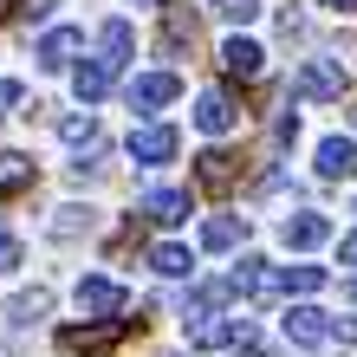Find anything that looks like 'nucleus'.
I'll use <instances>...</instances> for the list:
<instances>
[{
	"mask_svg": "<svg viewBox=\"0 0 357 357\" xmlns=\"http://www.w3.org/2000/svg\"><path fill=\"white\" fill-rule=\"evenodd\" d=\"M351 299H357V280H351Z\"/></svg>",
	"mask_w": 357,
	"mask_h": 357,
	"instance_id": "32",
	"label": "nucleus"
},
{
	"mask_svg": "<svg viewBox=\"0 0 357 357\" xmlns=\"http://www.w3.org/2000/svg\"><path fill=\"white\" fill-rule=\"evenodd\" d=\"M234 292H247V299H280L286 280H280V273H273L260 254H241V266H234Z\"/></svg>",
	"mask_w": 357,
	"mask_h": 357,
	"instance_id": "4",
	"label": "nucleus"
},
{
	"mask_svg": "<svg viewBox=\"0 0 357 357\" xmlns=\"http://www.w3.org/2000/svg\"><path fill=\"white\" fill-rule=\"evenodd\" d=\"M150 266L162 273V280H182V273H195V254H188V247H156Z\"/></svg>",
	"mask_w": 357,
	"mask_h": 357,
	"instance_id": "21",
	"label": "nucleus"
},
{
	"mask_svg": "<svg viewBox=\"0 0 357 357\" xmlns=\"http://www.w3.org/2000/svg\"><path fill=\"white\" fill-rule=\"evenodd\" d=\"M331 338H344V344H357V319H331Z\"/></svg>",
	"mask_w": 357,
	"mask_h": 357,
	"instance_id": "28",
	"label": "nucleus"
},
{
	"mask_svg": "<svg viewBox=\"0 0 357 357\" xmlns=\"http://www.w3.org/2000/svg\"><path fill=\"white\" fill-rule=\"evenodd\" d=\"M338 254H344V266H357V234H344V247H338Z\"/></svg>",
	"mask_w": 357,
	"mask_h": 357,
	"instance_id": "29",
	"label": "nucleus"
},
{
	"mask_svg": "<svg viewBox=\"0 0 357 357\" xmlns=\"http://www.w3.org/2000/svg\"><path fill=\"white\" fill-rule=\"evenodd\" d=\"M137 52V33H130V20H111V26L98 33V66H111V72H123V59Z\"/></svg>",
	"mask_w": 357,
	"mask_h": 357,
	"instance_id": "12",
	"label": "nucleus"
},
{
	"mask_svg": "<svg viewBox=\"0 0 357 357\" xmlns=\"http://www.w3.org/2000/svg\"><path fill=\"white\" fill-rule=\"evenodd\" d=\"M195 123H202L208 137H227V130L241 123V111H234V98H227V91H202V104H195Z\"/></svg>",
	"mask_w": 357,
	"mask_h": 357,
	"instance_id": "10",
	"label": "nucleus"
},
{
	"mask_svg": "<svg viewBox=\"0 0 357 357\" xmlns=\"http://www.w3.org/2000/svg\"><path fill=\"white\" fill-rule=\"evenodd\" d=\"M344 91H351V78L331 59H305L299 78H292V98H344Z\"/></svg>",
	"mask_w": 357,
	"mask_h": 357,
	"instance_id": "3",
	"label": "nucleus"
},
{
	"mask_svg": "<svg viewBox=\"0 0 357 357\" xmlns=\"http://www.w3.org/2000/svg\"><path fill=\"white\" fill-rule=\"evenodd\" d=\"M7 312H13V325H33V319H46V312H52V292H46V286H33V292H20Z\"/></svg>",
	"mask_w": 357,
	"mask_h": 357,
	"instance_id": "20",
	"label": "nucleus"
},
{
	"mask_svg": "<svg viewBox=\"0 0 357 357\" xmlns=\"http://www.w3.org/2000/svg\"><path fill=\"white\" fill-rule=\"evenodd\" d=\"M280 280H286V292H319L325 266H280Z\"/></svg>",
	"mask_w": 357,
	"mask_h": 357,
	"instance_id": "22",
	"label": "nucleus"
},
{
	"mask_svg": "<svg viewBox=\"0 0 357 357\" xmlns=\"http://www.w3.org/2000/svg\"><path fill=\"white\" fill-rule=\"evenodd\" d=\"M33 156H20V150H0V202H7V195H26V188H33Z\"/></svg>",
	"mask_w": 357,
	"mask_h": 357,
	"instance_id": "15",
	"label": "nucleus"
},
{
	"mask_svg": "<svg viewBox=\"0 0 357 357\" xmlns=\"http://www.w3.org/2000/svg\"><path fill=\"white\" fill-rule=\"evenodd\" d=\"M13 266H20V241L0 234V273H13Z\"/></svg>",
	"mask_w": 357,
	"mask_h": 357,
	"instance_id": "26",
	"label": "nucleus"
},
{
	"mask_svg": "<svg viewBox=\"0 0 357 357\" xmlns=\"http://www.w3.org/2000/svg\"><path fill=\"white\" fill-rule=\"evenodd\" d=\"M13 104H20V85H13V78H0V117H7Z\"/></svg>",
	"mask_w": 357,
	"mask_h": 357,
	"instance_id": "27",
	"label": "nucleus"
},
{
	"mask_svg": "<svg viewBox=\"0 0 357 357\" xmlns=\"http://www.w3.org/2000/svg\"><path fill=\"white\" fill-rule=\"evenodd\" d=\"M78 312H91V319H117V312H123V286L117 280H78Z\"/></svg>",
	"mask_w": 357,
	"mask_h": 357,
	"instance_id": "8",
	"label": "nucleus"
},
{
	"mask_svg": "<svg viewBox=\"0 0 357 357\" xmlns=\"http://www.w3.org/2000/svg\"><path fill=\"white\" fill-rule=\"evenodd\" d=\"M351 169H357V143H351V137H325V143H319V176H325V182H344Z\"/></svg>",
	"mask_w": 357,
	"mask_h": 357,
	"instance_id": "13",
	"label": "nucleus"
},
{
	"mask_svg": "<svg viewBox=\"0 0 357 357\" xmlns=\"http://www.w3.org/2000/svg\"><path fill=\"white\" fill-rule=\"evenodd\" d=\"M123 331H130V319H98V325H72V331H59V351L66 357H104Z\"/></svg>",
	"mask_w": 357,
	"mask_h": 357,
	"instance_id": "1",
	"label": "nucleus"
},
{
	"mask_svg": "<svg viewBox=\"0 0 357 357\" xmlns=\"http://www.w3.org/2000/svg\"><path fill=\"white\" fill-rule=\"evenodd\" d=\"M286 338H292V344H325V338H331V312L292 305V312H286Z\"/></svg>",
	"mask_w": 357,
	"mask_h": 357,
	"instance_id": "9",
	"label": "nucleus"
},
{
	"mask_svg": "<svg viewBox=\"0 0 357 357\" xmlns=\"http://www.w3.org/2000/svg\"><path fill=\"white\" fill-rule=\"evenodd\" d=\"M13 7H20V0H0V20H7V13H13Z\"/></svg>",
	"mask_w": 357,
	"mask_h": 357,
	"instance_id": "31",
	"label": "nucleus"
},
{
	"mask_svg": "<svg viewBox=\"0 0 357 357\" xmlns=\"http://www.w3.org/2000/svg\"><path fill=\"white\" fill-rule=\"evenodd\" d=\"M59 137H66V143H98V117L85 111V117H66V123H59Z\"/></svg>",
	"mask_w": 357,
	"mask_h": 357,
	"instance_id": "25",
	"label": "nucleus"
},
{
	"mask_svg": "<svg viewBox=\"0 0 357 357\" xmlns=\"http://www.w3.org/2000/svg\"><path fill=\"white\" fill-rule=\"evenodd\" d=\"M241 241H247V221H234V215H215V221H202V247H208V254H234Z\"/></svg>",
	"mask_w": 357,
	"mask_h": 357,
	"instance_id": "16",
	"label": "nucleus"
},
{
	"mask_svg": "<svg viewBox=\"0 0 357 357\" xmlns=\"http://www.w3.org/2000/svg\"><path fill=\"white\" fill-rule=\"evenodd\" d=\"M130 156L137 162H169L176 156V130H169V123H143V130H130Z\"/></svg>",
	"mask_w": 357,
	"mask_h": 357,
	"instance_id": "11",
	"label": "nucleus"
},
{
	"mask_svg": "<svg viewBox=\"0 0 357 357\" xmlns=\"http://www.w3.org/2000/svg\"><path fill=\"white\" fill-rule=\"evenodd\" d=\"M162 26H169V46H195V13H182V7H162Z\"/></svg>",
	"mask_w": 357,
	"mask_h": 357,
	"instance_id": "24",
	"label": "nucleus"
},
{
	"mask_svg": "<svg viewBox=\"0 0 357 357\" xmlns=\"http://www.w3.org/2000/svg\"><path fill=\"white\" fill-rule=\"evenodd\" d=\"M208 13H221L227 26H247V20L260 13V0H208Z\"/></svg>",
	"mask_w": 357,
	"mask_h": 357,
	"instance_id": "23",
	"label": "nucleus"
},
{
	"mask_svg": "<svg viewBox=\"0 0 357 357\" xmlns=\"http://www.w3.org/2000/svg\"><path fill=\"white\" fill-rule=\"evenodd\" d=\"M188 344H195V351H215V344H254V319H241V312H227V319H202V325H188Z\"/></svg>",
	"mask_w": 357,
	"mask_h": 357,
	"instance_id": "2",
	"label": "nucleus"
},
{
	"mask_svg": "<svg viewBox=\"0 0 357 357\" xmlns=\"http://www.w3.org/2000/svg\"><path fill=\"white\" fill-rule=\"evenodd\" d=\"M78 46H85V33H78V26H52V33H46V39L33 46V59H39V66H52V72H59V66H66V59H72Z\"/></svg>",
	"mask_w": 357,
	"mask_h": 357,
	"instance_id": "14",
	"label": "nucleus"
},
{
	"mask_svg": "<svg viewBox=\"0 0 357 357\" xmlns=\"http://www.w3.org/2000/svg\"><path fill=\"white\" fill-rule=\"evenodd\" d=\"M143 215H150L156 227H176L188 215V195H182V188H150V195H143Z\"/></svg>",
	"mask_w": 357,
	"mask_h": 357,
	"instance_id": "17",
	"label": "nucleus"
},
{
	"mask_svg": "<svg viewBox=\"0 0 357 357\" xmlns=\"http://www.w3.org/2000/svg\"><path fill=\"white\" fill-rule=\"evenodd\" d=\"M111 66H98V59H91V66H78V78H72V91H78V104H98L104 91H111Z\"/></svg>",
	"mask_w": 357,
	"mask_h": 357,
	"instance_id": "19",
	"label": "nucleus"
},
{
	"mask_svg": "<svg viewBox=\"0 0 357 357\" xmlns=\"http://www.w3.org/2000/svg\"><path fill=\"white\" fill-rule=\"evenodd\" d=\"M195 176H202L208 195H221V188H234V156H227V150H202L195 156Z\"/></svg>",
	"mask_w": 357,
	"mask_h": 357,
	"instance_id": "18",
	"label": "nucleus"
},
{
	"mask_svg": "<svg viewBox=\"0 0 357 357\" xmlns=\"http://www.w3.org/2000/svg\"><path fill=\"white\" fill-rule=\"evenodd\" d=\"M221 72H227V78H241V85H247V78H260V72H266V52L254 46V39H241V33H234V39L221 46Z\"/></svg>",
	"mask_w": 357,
	"mask_h": 357,
	"instance_id": "6",
	"label": "nucleus"
},
{
	"mask_svg": "<svg viewBox=\"0 0 357 357\" xmlns=\"http://www.w3.org/2000/svg\"><path fill=\"white\" fill-rule=\"evenodd\" d=\"M319 7H331V13H357V0H319Z\"/></svg>",
	"mask_w": 357,
	"mask_h": 357,
	"instance_id": "30",
	"label": "nucleus"
},
{
	"mask_svg": "<svg viewBox=\"0 0 357 357\" xmlns=\"http://www.w3.org/2000/svg\"><path fill=\"white\" fill-rule=\"evenodd\" d=\"M176 91H182L176 72H143L130 78V111H162V104H176Z\"/></svg>",
	"mask_w": 357,
	"mask_h": 357,
	"instance_id": "5",
	"label": "nucleus"
},
{
	"mask_svg": "<svg viewBox=\"0 0 357 357\" xmlns=\"http://www.w3.org/2000/svg\"><path fill=\"white\" fill-rule=\"evenodd\" d=\"M280 241L292 247V254H312V247H325V241H331V221H325V215H286Z\"/></svg>",
	"mask_w": 357,
	"mask_h": 357,
	"instance_id": "7",
	"label": "nucleus"
}]
</instances>
